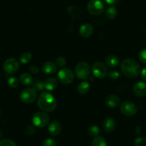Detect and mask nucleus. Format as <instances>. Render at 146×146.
Here are the masks:
<instances>
[{"label":"nucleus","mask_w":146,"mask_h":146,"mask_svg":"<svg viewBox=\"0 0 146 146\" xmlns=\"http://www.w3.org/2000/svg\"><path fill=\"white\" fill-rule=\"evenodd\" d=\"M37 105L44 112H52L57 108V100L48 92H43L39 95Z\"/></svg>","instance_id":"obj_1"},{"label":"nucleus","mask_w":146,"mask_h":146,"mask_svg":"<svg viewBox=\"0 0 146 146\" xmlns=\"http://www.w3.org/2000/svg\"><path fill=\"white\" fill-rule=\"evenodd\" d=\"M122 72L129 78H136L140 72V67L138 62L134 59H126L120 64Z\"/></svg>","instance_id":"obj_2"},{"label":"nucleus","mask_w":146,"mask_h":146,"mask_svg":"<svg viewBox=\"0 0 146 146\" xmlns=\"http://www.w3.org/2000/svg\"><path fill=\"white\" fill-rule=\"evenodd\" d=\"M75 73L77 78L81 80L88 79L90 74V67L86 62H80L76 65Z\"/></svg>","instance_id":"obj_3"},{"label":"nucleus","mask_w":146,"mask_h":146,"mask_svg":"<svg viewBox=\"0 0 146 146\" xmlns=\"http://www.w3.org/2000/svg\"><path fill=\"white\" fill-rule=\"evenodd\" d=\"M32 123L37 127H44L50 122V116L46 112H37L32 116Z\"/></svg>","instance_id":"obj_4"},{"label":"nucleus","mask_w":146,"mask_h":146,"mask_svg":"<svg viewBox=\"0 0 146 146\" xmlns=\"http://www.w3.org/2000/svg\"><path fill=\"white\" fill-rule=\"evenodd\" d=\"M91 69H92V74L94 76L99 80L104 79L105 78H106L108 74L107 66L101 62H94Z\"/></svg>","instance_id":"obj_5"},{"label":"nucleus","mask_w":146,"mask_h":146,"mask_svg":"<svg viewBox=\"0 0 146 146\" xmlns=\"http://www.w3.org/2000/svg\"><path fill=\"white\" fill-rule=\"evenodd\" d=\"M105 7L100 0H90L87 5V9L90 15L97 16L103 12Z\"/></svg>","instance_id":"obj_6"},{"label":"nucleus","mask_w":146,"mask_h":146,"mask_svg":"<svg viewBox=\"0 0 146 146\" xmlns=\"http://www.w3.org/2000/svg\"><path fill=\"white\" fill-rule=\"evenodd\" d=\"M37 97V91L32 87L23 90L20 93V100L25 104L32 103Z\"/></svg>","instance_id":"obj_7"},{"label":"nucleus","mask_w":146,"mask_h":146,"mask_svg":"<svg viewBox=\"0 0 146 146\" xmlns=\"http://www.w3.org/2000/svg\"><path fill=\"white\" fill-rule=\"evenodd\" d=\"M57 77H58L59 80L64 85L71 84L74 81V78H75L73 72L70 69L64 68V67L59 71Z\"/></svg>","instance_id":"obj_8"},{"label":"nucleus","mask_w":146,"mask_h":146,"mask_svg":"<svg viewBox=\"0 0 146 146\" xmlns=\"http://www.w3.org/2000/svg\"><path fill=\"white\" fill-rule=\"evenodd\" d=\"M19 67V62L17 59L9 58L5 62L3 69L8 75H14L18 71Z\"/></svg>","instance_id":"obj_9"},{"label":"nucleus","mask_w":146,"mask_h":146,"mask_svg":"<svg viewBox=\"0 0 146 146\" xmlns=\"http://www.w3.org/2000/svg\"><path fill=\"white\" fill-rule=\"evenodd\" d=\"M120 112L122 114L126 116H133L136 114L137 111V107L133 102L130 101H126L120 105Z\"/></svg>","instance_id":"obj_10"},{"label":"nucleus","mask_w":146,"mask_h":146,"mask_svg":"<svg viewBox=\"0 0 146 146\" xmlns=\"http://www.w3.org/2000/svg\"><path fill=\"white\" fill-rule=\"evenodd\" d=\"M133 93L137 97L145 96L146 95V83L143 81L136 82L133 88Z\"/></svg>","instance_id":"obj_11"},{"label":"nucleus","mask_w":146,"mask_h":146,"mask_svg":"<svg viewBox=\"0 0 146 146\" xmlns=\"http://www.w3.org/2000/svg\"><path fill=\"white\" fill-rule=\"evenodd\" d=\"M94 32V27L92 25L90 24H84L82 26L80 27L79 29V33L82 37L85 38H88L89 36L93 34Z\"/></svg>","instance_id":"obj_12"},{"label":"nucleus","mask_w":146,"mask_h":146,"mask_svg":"<svg viewBox=\"0 0 146 146\" xmlns=\"http://www.w3.org/2000/svg\"><path fill=\"white\" fill-rule=\"evenodd\" d=\"M105 104L110 108H116L120 105V99L115 95H110L105 98Z\"/></svg>","instance_id":"obj_13"},{"label":"nucleus","mask_w":146,"mask_h":146,"mask_svg":"<svg viewBox=\"0 0 146 146\" xmlns=\"http://www.w3.org/2000/svg\"><path fill=\"white\" fill-rule=\"evenodd\" d=\"M62 126L61 124L57 120H54L48 126V132L51 135L56 136L59 135L61 132Z\"/></svg>","instance_id":"obj_14"},{"label":"nucleus","mask_w":146,"mask_h":146,"mask_svg":"<svg viewBox=\"0 0 146 146\" xmlns=\"http://www.w3.org/2000/svg\"><path fill=\"white\" fill-rule=\"evenodd\" d=\"M57 66L53 62H46L42 65V71L47 75H53L57 72Z\"/></svg>","instance_id":"obj_15"},{"label":"nucleus","mask_w":146,"mask_h":146,"mask_svg":"<svg viewBox=\"0 0 146 146\" xmlns=\"http://www.w3.org/2000/svg\"><path fill=\"white\" fill-rule=\"evenodd\" d=\"M115 121L112 117H108L105 119L102 123V128L106 133H111L115 130Z\"/></svg>","instance_id":"obj_16"},{"label":"nucleus","mask_w":146,"mask_h":146,"mask_svg":"<svg viewBox=\"0 0 146 146\" xmlns=\"http://www.w3.org/2000/svg\"><path fill=\"white\" fill-rule=\"evenodd\" d=\"M120 62V59L115 54H110L108 55L106 58L105 59V65L110 68H114L117 67Z\"/></svg>","instance_id":"obj_17"},{"label":"nucleus","mask_w":146,"mask_h":146,"mask_svg":"<svg viewBox=\"0 0 146 146\" xmlns=\"http://www.w3.org/2000/svg\"><path fill=\"white\" fill-rule=\"evenodd\" d=\"M58 82L54 78H50L45 80L44 82V88L47 91H53L57 88Z\"/></svg>","instance_id":"obj_18"},{"label":"nucleus","mask_w":146,"mask_h":146,"mask_svg":"<svg viewBox=\"0 0 146 146\" xmlns=\"http://www.w3.org/2000/svg\"><path fill=\"white\" fill-rule=\"evenodd\" d=\"M33 78L32 75L28 73H23L19 76V82L25 86H29L33 83Z\"/></svg>","instance_id":"obj_19"},{"label":"nucleus","mask_w":146,"mask_h":146,"mask_svg":"<svg viewBox=\"0 0 146 146\" xmlns=\"http://www.w3.org/2000/svg\"><path fill=\"white\" fill-rule=\"evenodd\" d=\"M90 86L89 82L87 81H83L78 85V91L81 95H85L88 93V91L90 90Z\"/></svg>","instance_id":"obj_20"},{"label":"nucleus","mask_w":146,"mask_h":146,"mask_svg":"<svg viewBox=\"0 0 146 146\" xmlns=\"http://www.w3.org/2000/svg\"><path fill=\"white\" fill-rule=\"evenodd\" d=\"M117 11L115 7H109L105 11V17L109 19H113L116 17Z\"/></svg>","instance_id":"obj_21"},{"label":"nucleus","mask_w":146,"mask_h":146,"mask_svg":"<svg viewBox=\"0 0 146 146\" xmlns=\"http://www.w3.org/2000/svg\"><path fill=\"white\" fill-rule=\"evenodd\" d=\"M92 146H108V143L103 137L98 136L92 140Z\"/></svg>","instance_id":"obj_22"},{"label":"nucleus","mask_w":146,"mask_h":146,"mask_svg":"<svg viewBox=\"0 0 146 146\" xmlns=\"http://www.w3.org/2000/svg\"><path fill=\"white\" fill-rule=\"evenodd\" d=\"M32 58V54L30 52H25L21 54L19 57V62L22 64H27L28 62H30V60Z\"/></svg>","instance_id":"obj_23"},{"label":"nucleus","mask_w":146,"mask_h":146,"mask_svg":"<svg viewBox=\"0 0 146 146\" xmlns=\"http://www.w3.org/2000/svg\"><path fill=\"white\" fill-rule=\"evenodd\" d=\"M100 128L97 125H92L88 129V135L92 137H98L100 134Z\"/></svg>","instance_id":"obj_24"},{"label":"nucleus","mask_w":146,"mask_h":146,"mask_svg":"<svg viewBox=\"0 0 146 146\" xmlns=\"http://www.w3.org/2000/svg\"><path fill=\"white\" fill-rule=\"evenodd\" d=\"M32 85H33V88L36 90L37 92H41V91L44 90V82H42L40 80H35L34 81L33 83H32Z\"/></svg>","instance_id":"obj_25"},{"label":"nucleus","mask_w":146,"mask_h":146,"mask_svg":"<svg viewBox=\"0 0 146 146\" xmlns=\"http://www.w3.org/2000/svg\"><path fill=\"white\" fill-rule=\"evenodd\" d=\"M68 12L72 17H78L81 15L80 9L76 7H70L68 9Z\"/></svg>","instance_id":"obj_26"},{"label":"nucleus","mask_w":146,"mask_h":146,"mask_svg":"<svg viewBox=\"0 0 146 146\" xmlns=\"http://www.w3.org/2000/svg\"><path fill=\"white\" fill-rule=\"evenodd\" d=\"M7 83L9 87H11V88H17V87H18V85H19V81L17 78L12 77V78H9V79H8Z\"/></svg>","instance_id":"obj_27"},{"label":"nucleus","mask_w":146,"mask_h":146,"mask_svg":"<svg viewBox=\"0 0 146 146\" xmlns=\"http://www.w3.org/2000/svg\"><path fill=\"white\" fill-rule=\"evenodd\" d=\"M134 146H146V138L138 137L134 140Z\"/></svg>","instance_id":"obj_28"},{"label":"nucleus","mask_w":146,"mask_h":146,"mask_svg":"<svg viewBox=\"0 0 146 146\" xmlns=\"http://www.w3.org/2000/svg\"><path fill=\"white\" fill-rule=\"evenodd\" d=\"M55 64L57 67L63 68V67L66 65V64H67V62H66L65 58H64V57H62V56H60V57H57V58Z\"/></svg>","instance_id":"obj_29"},{"label":"nucleus","mask_w":146,"mask_h":146,"mask_svg":"<svg viewBox=\"0 0 146 146\" xmlns=\"http://www.w3.org/2000/svg\"><path fill=\"white\" fill-rule=\"evenodd\" d=\"M42 146H57V141L54 138H47L43 141Z\"/></svg>","instance_id":"obj_30"},{"label":"nucleus","mask_w":146,"mask_h":146,"mask_svg":"<svg viewBox=\"0 0 146 146\" xmlns=\"http://www.w3.org/2000/svg\"><path fill=\"white\" fill-rule=\"evenodd\" d=\"M0 146H17V145L9 139H4L0 141Z\"/></svg>","instance_id":"obj_31"},{"label":"nucleus","mask_w":146,"mask_h":146,"mask_svg":"<svg viewBox=\"0 0 146 146\" xmlns=\"http://www.w3.org/2000/svg\"><path fill=\"white\" fill-rule=\"evenodd\" d=\"M138 59L140 62L146 64V49H143L139 52Z\"/></svg>","instance_id":"obj_32"},{"label":"nucleus","mask_w":146,"mask_h":146,"mask_svg":"<svg viewBox=\"0 0 146 146\" xmlns=\"http://www.w3.org/2000/svg\"><path fill=\"white\" fill-rule=\"evenodd\" d=\"M109 77L112 80H117L120 78V73L117 71H113L109 74Z\"/></svg>","instance_id":"obj_33"},{"label":"nucleus","mask_w":146,"mask_h":146,"mask_svg":"<svg viewBox=\"0 0 146 146\" xmlns=\"http://www.w3.org/2000/svg\"><path fill=\"white\" fill-rule=\"evenodd\" d=\"M26 133L27 134L29 135H33L34 133H35V128L32 125L28 126L26 130Z\"/></svg>","instance_id":"obj_34"},{"label":"nucleus","mask_w":146,"mask_h":146,"mask_svg":"<svg viewBox=\"0 0 146 146\" xmlns=\"http://www.w3.org/2000/svg\"><path fill=\"white\" fill-rule=\"evenodd\" d=\"M29 70H30L31 72L34 73V74H37L39 72V71H40L39 68L36 66H31L29 67Z\"/></svg>","instance_id":"obj_35"},{"label":"nucleus","mask_w":146,"mask_h":146,"mask_svg":"<svg viewBox=\"0 0 146 146\" xmlns=\"http://www.w3.org/2000/svg\"><path fill=\"white\" fill-rule=\"evenodd\" d=\"M140 75H141V78L143 80H146V67H145V68H143L141 72H140Z\"/></svg>","instance_id":"obj_36"},{"label":"nucleus","mask_w":146,"mask_h":146,"mask_svg":"<svg viewBox=\"0 0 146 146\" xmlns=\"http://www.w3.org/2000/svg\"><path fill=\"white\" fill-rule=\"evenodd\" d=\"M103 1L108 5H114V4L117 3L118 0H103Z\"/></svg>","instance_id":"obj_37"},{"label":"nucleus","mask_w":146,"mask_h":146,"mask_svg":"<svg viewBox=\"0 0 146 146\" xmlns=\"http://www.w3.org/2000/svg\"><path fill=\"white\" fill-rule=\"evenodd\" d=\"M2 135H3V133H2V130H0V139L2 138Z\"/></svg>","instance_id":"obj_38"}]
</instances>
